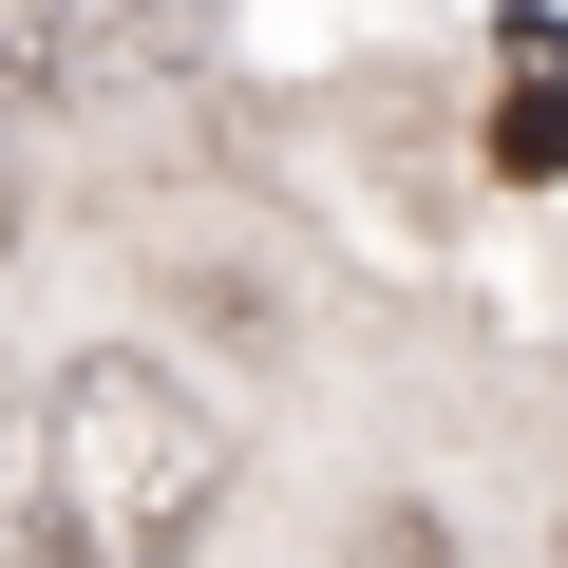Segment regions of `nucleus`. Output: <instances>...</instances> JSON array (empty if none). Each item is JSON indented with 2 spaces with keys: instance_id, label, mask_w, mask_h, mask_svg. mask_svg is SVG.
Instances as JSON below:
<instances>
[{
  "instance_id": "obj_2",
  "label": "nucleus",
  "mask_w": 568,
  "mask_h": 568,
  "mask_svg": "<svg viewBox=\"0 0 568 568\" xmlns=\"http://www.w3.org/2000/svg\"><path fill=\"white\" fill-rule=\"evenodd\" d=\"M95 39H114L95 0H0V133H20V114H58V95L95 77Z\"/></svg>"
},
{
  "instance_id": "obj_3",
  "label": "nucleus",
  "mask_w": 568,
  "mask_h": 568,
  "mask_svg": "<svg viewBox=\"0 0 568 568\" xmlns=\"http://www.w3.org/2000/svg\"><path fill=\"white\" fill-rule=\"evenodd\" d=\"M0 246H20V171H0Z\"/></svg>"
},
{
  "instance_id": "obj_1",
  "label": "nucleus",
  "mask_w": 568,
  "mask_h": 568,
  "mask_svg": "<svg viewBox=\"0 0 568 568\" xmlns=\"http://www.w3.org/2000/svg\"><path fill=\"white\" fill-rule=\"evenodd\" d=\"M227 511V436L171 361L95 342L39 379V455H20V549L39 568H190V530Z\"/></svg>"
}]
</instances>
